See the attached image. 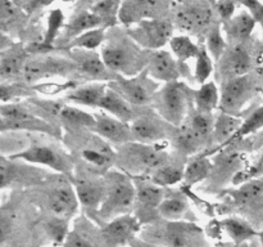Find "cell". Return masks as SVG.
I'll return each instance as SVG.
<instances>
[{
  "label": "cell",
  "mask_w": 263,
  "mask_h": 247,
  "mask_svg": "<svg viewBox=\"0 0 263 247\" xmlns=\"http://www.w3.org/2000/svg\"><path fill=\"white\" fill-rule=\"evenodd\" d=\"M117 28L107 31V39L100 49V54L116 76L133 77L146 68L152 51L140 48L127 32H117Z\"/></svg>",
  "instance_id": "cell-1"
},
{
  "label": "cell",
  "mask_w": 263,
  "mask_h": 247,
  "mask_svg": "<svg viewBox=\"0 0 263 247\" xmlns=\"http://www.w3.org/2000/svg\"><path fill=\"white\" fill-rule=\"evenodd\" d=\"M63 140L69 153L81 165L105 174L116 165L117 152L112 144L92 130H64Z\"/></svg>",
  "instance_id": "cell-2"
},
{
  "label": "cell",
  "mask_w": 263,
  "mask_h": 247,
  "mask_svg": "<svg viewBox=\"0 0 263 247\" xmlns=\"http://www.w3.org/2000/svg\"><path fill=\"white\" fill-rule=\"evenodd\" d=\"M141 239L163 247H210L205 232L187 220L157 219L143 225Z\"/></svg>",
  "instance_id": "cell-3"
},
{
  "label": "cell",
  "mask_w": 263,
  "mask_h": 247,
  "mask_svg": "<svg viewBox=\"0 0 263 247\" xmlns=\"http://www.w3.org/2000/svg\"><path fill=\"white\" fill-rule=\"evenodd\" d=\"M116 169L131 178L149 177L153 171L163 166L171 154L162 143L144 144L130 142L116 148Z\"/></svg>",
  "instance_id": "cell-4"
},
{
  "label": "cell",
  "mask_w": 263,
  "mask_h": 247,
  "mask_svg": "<svg viewBox=\"0 0 263 247\" xmlns=\"http://www.w3.org/2000/svg\"><path fill=\"white\" fill-rule=\"evenodd\" d=\"M105 197L94 220L102 223L118 216L134 213L136 189L134 179L118 169H110L104 174Z\"/></svg>",
  "instance_id": "cell-5"
},
{
  "label": "cell",
  "mask_w": 263,
  "mask_h": 247,
  "mask_svg": "<svg viewBox=\"0 0 263 247\" xmlns=\"http://www.w3.org/2000/svg\"><path fill=\"white\" fill-rule=\"evenodd\" d=\"M37 187L41 206L48 211L50 218L69 221L76 215L80 202L68 177L62 174L51 175L37 184Z\"/></svg>",
  "instance_id": "cell-6"
},
{
  "label": "cell",
  "mask_w": 263,
  "mask_h": 247,
  "mask_svg": "<svg viewBox=\"0 0 263 247\" xmlns=\"http://www.w3.org/2000/svg\"><path fill=\"white\" fill-rule=\"evenodd\" d=\"M152 108L172 126H181L194 110V90L185 81L163 84L154 97Z\"/></svg>",
  "instance_id": "cell-7"
},
{
  "label": "cell",
  "mask_w": 263,
  "mask_h": 247,
  "mask_svg": "<svg viewBox=\"0 0 263 247\" xmlns=\"http://www.w3.org/2000/svg\"><path fill=\"white\" fill-rule=\"evenodd\" d=\"M0 126L2 133H30V134H44L53 138L62 139L63 129L61 126L53 125L44 118L39 117L26 102H10L2 103L0 107Z\"/></svg>",
  "instance_id": "cell-8"
},
{
  "label": "cell",
  "mask_w": 263,
  "mask_h": 247,
  "mask_svg": "<svg viewBox=\"0 0 263 247\" xmlns=\"http://www.w3.org/2000/svg\"><path fill=\"white\" fill-rule=\"evenodd\" d=\"M217 14L213 0H180L174 9L175 28L185 35L200 36L216 26L215 15Z\"/></svg>",
  "instance_id": "cell-9"
},
{
  "label": "cell",
  "mask_w": 263,
  "mask_h": 247,
  "mask_svg": "<svg viewBox=\"0 0 263 247\" xmlns=\"http://www.w3.org/2000/svg\"><path fill=\"white\" fill-rule=\"evenodd\" d=\"M76 165L80 166L74 167L73 174L69 179L79 198L80 206L84 208L85 215L94 220L105 197L104 174L81 164Z\"/></svg>",
  "instance_id": "cell-10"
},
{
  "label": "cell",
  "mask_w": 263,
  "mask_h": 247,
  "mask_svg": "<svg viewBox=\"0 0 263 247\" xmlns=\"http://www.w3.org/2000/svg\"><path fill=\"white\" fill-rule=\"evenodd\" d=\"M258 46L251 40L235 45H229L220 61L216 63L215 76L217 82L244 76L254 72L258 62Z\"/></svg>",
  "instance_id": "cell-11"
},
{
  "label": "cell",
  "mask_w": 263,
  "mask_h": 247,
  "mask_svg": "<svg viewBox=\"0 0 263 247\" xmlns=\"http://www.w3.org/2000/svg\"><path fill=\"white\" fill-rule=\"evenodd\" d=\"M8 157L21 160L35 166H45L55 171L57 174L66 175L68 178L72 177L76 167V161L69 152L50 143L32 142L28 148Z\"/></svg>",
  "instance_id": "cell-12"
},
{
  "label": "cell",
  "mask_w": 263,
  "mask_h": 247,
  "mask_svg": "<svg viewBox=\"0 0 263 247\" xmlns=\"http://www.w3.org/2000/svg\"><path fill=\"white\" fill-rule=\"evenodd\" d=\"M220 111L240 116L259 92V79L254 72L234 77L220 84Z\"/></svg>",
  "instance_id": "cell-13"
},
{
  "label": "cell",
  "mask_w": 263,
  "mask_h": 247,
  "mask_svg": "<svg viewBox=\"0 0 263 247\" xmlns=\"http://www.w3.org/2000/svg\"><path fill=\"white\" fill-rule=\"evenodd\" d=\"M77 76V68L71 57L49 56V54H33L28 57L23 69L22 80L31 86L40 84V81L50 77Z\"/></svg>",
  "instance_id": "cell-14"
},
{
  "label": "cell",
  "mask_w": 263,
  "mask_h": 247,
  "mask_svg": "<svg viewBox=\"0 0 263 247\" xmlns=\"http://www.w3.org/2000/svg\"><path fill=\"white\" fill-rule=\"evenodd\" d=\"M108 85L136 108L152 107L154 97L161 87V84L148 74L146 68L133 77L116 76Z\"/></svg>",
  "instance_id": "cell-15"
},
{
  "label": "cell",
  "mask_w": 263,
  "mask_h": 247,
  "mask_svg": "<svg viewBox=\"0 0 263 247\" xmlns=\"http://www.w3.org/2000/svg\"><path fill=\"white\" fill-rule=\"evenodd\" d=\"M175 25L166 18H148L126 27L127 35L140 48L149 51L163 49L167 43L174 38Z\"/></svg>",
  "instance_id": "cell-16"
},
{
  "label": "cell",
  "mask_w": 263,
  "mask_h": 247,
  "mask_svg": "<svg viewBox=\"0 0 263 247\" xmlns=\"http://www.w3.org/2000/svg\"><path fill=\"white\" fill-rule=\"evenodd\" d=\"M134 142L144 144L163 143L171 139L175 126L162 118L152 107H143L130 122Z\"/></svg>",
  "instance_id": "cell-17"
},
{
  "label": "cell",
  "mask_w": 263,
  "mask_h": 247,
  "mask_svg": "<svg viewBox=\"0 0 263 247\" xmlns=\"http://www.w3.org/2000/svg\"><path fill=\"white\" fill-rule=\"evenodd\" d=\"M136 189L134 215L143 225L159 219L158 208L166 196V188L159 187L148 177L133 178Z\"/></svg>",
  "instance_id": "cell-18"
},
{
  "label": "cell",
  "mask_w": 263,
  "mask_h": 247,
  "mask_svg": "<svg viewBox=\"0 0 263 247\" xmlns=\"http://www.w3.org/2000/svg\"><path fill=\"white\" fill-rule=\"evenodd\" d=\"M213 169L210 178L205 180L208 189L218 190L225 188L229 183H234L236 175L247 169L244 153L233 149V147L217 152L213 157Z\"/></svg>",
  "instance_id": "cell-19"
},
{
  "label": "cell",
  "mask_w": 263,
  "mask_h": 247,
  "mask_svg": "<svg viewBox=\"0 0 263 247\" xmlns=\"http://www.w3.org/2000/svg\"><path fill=\"white\" fill-rule=\"evenodd\" d=\"M0 175L3 189L21 185H37L49 177L48 171L44 169L8 156H2L0 158Z\"/></svg>",
  "instance_id": "cell-20"
},
{
  "label": "cell",
  "mask_w": 263,
  "mask_h": 247,
  "mask_svg": "<svg viewBox=\"0 0 263 247\" xmlns=\"http://www.w3.org/2000/svg\"><path fill=\"white\" fill-rule=\"evenodd\" d=\"M146 71L159 84L181 81L182 77L194 80L193 75H190L187 63L179 62L174 54L166 49L152 51Z\"/></svg>",
  "instance_id": "cell-21"
},
{
  "label": "cell",
  "mask_w": 263,
  "mask_h": 247,
  "mask_svg": "<svg viewBox=\"0 0 263 247\" xmlns=\"http://www.w3.org/2000/svg\"><path fill=\"white\" fill-rule=\"evenodd\" d=\"M68 51L69 57L76 64L77 76L84 82H110L116 79V75L109 71L103 61L100 51L84 49Z\"/></svg>",
  "instance_id": "cell-22"
},
{
  "label": "cell",
  "mask_w": 263,
  "mask_h": 247,
  "mask_svg": "<svg viewBox=\"0 0 263 247\" xmlns=\"http://www.w3.org/2000/svg\"><path fill=\"white\" fill-rule=\"evenodd\" d=\"M143 229V224L134 214L118 216L103 223L102 231L109 247L130 246Z\"/></svg>",
  "instance_id": "cell-23"
},
{
  "label": "cell",
  "mask_w": 263,
  "mask_h": 247,
  "mask_svg": "<svg viewBox=\"0 0 263 247\" xmlns=\"http://www.w3.org/2000/svg\"><path fill=\"white\" fill-rule=\"evenodd\" d=\"M63 244L64 247H109L103 236L102 226L87 215L74 219Z\"/></svg>",
  "instance_id": "cell-24"
},
{
  "label": "cell",
  "mask_w": 263,
  "mask_h": 247,
  "mask_svg": "<svg viewBox=\"0 0 263 247\" xmlns=\"http://www.w3.org/2000/svg\"><path fill=\"white\" fill-rule=\"evenodd\" d=\"M94 115L95 120H97L94 133L102 136L104 140L112 144L115 148L134 142L130 123L125 122L117 117H113L109 113L103 112V111L94 113Z\"/></svg>",
  "instance_id": "cell-25"
},
{
  "label": "cell",
  "mask_w": 263,
  "mask_h": 247,
  "mask_svg": "<svg viewBox=\"0 0 263 247\" xmlns=\"http://www.w3.org/2000/svg\"><path fill=\"white\" fill-rule=\"evenodd\" d=\"M27 48L21 43H10L2 49L0 54V79L2 82H15L23 77L26 62H27Z\"/></svg>",
  "instance_id": "cell-26"
},
{
  "label": "cell",
  "mask_w": 263,
  "mask_h": 247,
  "mask_svg": "<svg viewBox=\"0 0 263 247\" xmlns=\"http://www.w3.org/2000/svg\"><path fill=\"white\" fill-rule=\"evenodd\" d=\"M233 203L246 213H259L263 210V178H253L239 184L229 192Z\"/></svg>",
  "instance_id": "cell-27"
},
{
  "label": "cell",
  "mask_w": 263,
  "mask_h": 247,
  "mask_svg": "<svg viewBox=\"0 0 263 247\" xmlns=\"http://www.w3.org/2000/svg\"><path fill=\"white\" fill-rule=\"evenodd\" d=\"M243 121L244 118L240 116L230 115V113L220 111V113L216 115L215 129H213L212 135V148L207 149L205 153L208 156H212V154L222 151L230 143L233 136L238 133L239 129L241 128Z\"/></svg>",
  "instance_id": "cell-28"
},
{
  "label": "cell",
  "mask_w": 263,
  "mask_h": 247,
  "mask_svg": "<svg viewBox=\"0 0 263 247\" xmlns=\"http://www.w3.org/2000/svg\"><path fill=\"white\" fill-rule=\"evenodd\" d=\"M221 26L228 45H235L251 40L257 26V21L248 10L243 9L235 13L230 20L221 22Z\"/></svg>",
  "instance_id": "cell-29"
},
{
  "label": "cell",
  "mask_w": 263,
  "mask_h": 247,
  "mask_svg": "<svg viewBox=\"0 0 263 247\" xmlns=\"http://www.w3.org/2000/svg\"><path fill=\"white\" fill-rule=\"evenodd\" d=\"M162 2L163 0H122L118 21L127 27L143 20L156 18L154 15Z\"/></svg>",
  "instance_id": "cell-30"
},
{
  "label": "cell",
  "mask_w": 263,
  "mask_h": 247,
  "mask_svg": "<svg viewBox=\"0 0 263 247\" xmlns=\"http://www.w3.org/2000/svg\"><path fill=\"white\" fill-rule=\"evenodd\" d=\"M108 89V82H82L66 93L64 99L76 105L99 108Z\"/></svg>",
  "instance_id": "cell-31"
},
{
  "label": "cell",
  "mask_w": 263,
  "mask_h": 247,
  "mask_svg": "<svg viewBox=\"0 0 263 247\" xmlns=\"http://www.w3.org/2000/svg\"><path fill=\"white\" fill-rule=\"evenodd\" d=\"M186 162V157L176 153V156L170 157V160L163 166H161L156 171L152 172L148 178L152 182L156 183L157 185H159V187H175L179 183L184 182V172Z\"/></svg>",
  "instance_id": "cell-32"
},
{
  "label": "cell",
  "mask_w": 263,
  "mask_h": 247,
  "mask_svg": "<svg viewBox=\"0 0 263 247\" xmlns=\"http://www.w3.org/2000/svg\"><path fill=\"white\" fill-rule=\"evenodd\" d=\"M99 110H102L103 112L109 113L113 117H117L120 120L125 121V122L130 123L136 117L140 108L134 107L120 93L116 92L113 87L108 85L107 92H105L104 97L100 102Z\"/></svg>",
  "instance_id": "cell-33"
},
{
  "label": "cell",
  "mask_w": 263,
  "mask_h": 247,
  "mask_svg": "<svg viewBox=\"0 0 263 247\" xmlns=\"http://www.w3.org/2000/svg\"><path fill=\"white\" fill-rule=\"evenodd\" d=\"M99 27H105V26L103 23V21L97 14H94L90 9L79 10L66 23L64 35L62 36V39L64 40V45H67L69 41L73 40L77 36L82 35L84 32H87V31L95 30V28Z\"/></svg>",
  "instance_id": "cell-34"
},
{
  "label": "cell",
  "mask_w": 263,
  "mask_h": 247,
  "mask_svg": "<svg viewBox=\"0 0 263 247\" xmlns=\"http://www.w3.org/2000/svg\"><path fill=\"white\" fill-rule=\"evenodd\" d=\"M159 218L164 220H185L190 214V205L186 195L180 190H171L166 188V196L159 205Z\"/></svg>",
  "instance_id": "cell-35"
},
{
  "label": "cell",
  "mask_w": 263,
  "mask_h": 247,
  "mask_svg": "<svg viewBox=\"0 0 263 247\" xmlns=\"http://www.w3.org/2000/svg\"><path fill=\"white\" fill-rule=\"evenodd\" d=\"M59 123L63 130H92L94 131L95 115L81 110L76 105L64 103L59 115Z\"/></svg>",
  "instance_id": "cell-36"
},
{
  "label": "cell",
  "mask_w": 263,
  "mask_h": 247,
  "mask_svg": "<svg viewBox=\"0 0 263 247\" xmlns=\"http://www.w3.org/2000/svg\"><path fill=\"white\" fill-rule=\"evenodd\" d=\"M213 169V160L205 152L187 158L184 172V185L193 187L200 184L210 178Z\"/></svg>",
  "instance_id": "cell-37"
},
{
  "label": "cell",
  "mask_w": 263,
  "mask_h": 247,
  "mask_svg": "<svg viewBox=\"0 0 263 247\" xmlns=\"http://www.w3.org/2000/svg\"><path fill=\"white\" fill-rule=\"evenodd\" d=\"M218 226L221 231L228 234L234 244H241L254 237H258L259 234V232H257L249 221H247L246 219L236 218V216L222 219L218 221Z\"/></svg>",
  "instance_id": "cell-38"
},
{
  "label": "cell",
  "mask_w": 263,
  "mask_h": 247,
  "mask_svg": "<svg viewBox=\"0 0 263 247\" xmlns=\"http://www.w3.org/2000/svg\"><path fill=\"white\" fill-rule=\"evenodd\" d=\"M221 92L215 81H208L199 85L194 90V110L202 113L215 115L216 110H220Z\"/></svg>",
  "instance_id": "cell-39"
},
{
  "label": "cell",
  "mask_w": 263,
  "mask_h": 247,
  "mask_svg": "<svg viewBox=\"0 0 263 247\" xmlns=\"http://www.w3.org/2000/svg\"><path fill=\"white\" fill-rule=\"evenodd\" d=\"M168 44L171 53L181 63H187L190 59L197 58L200 50V43H194L192 38L189 35H185V33L175 35Z\"/></svg>",
  "instance_id": "cell-40"
},
{
  "label": "cell",
  "mask_w": 263,
  "mask_h": 247,
  "mask_svg": "<svg viewBox=\"0 0 263 247\" xmlns=\"http://www.w3.org/2000/svg\"><path fill=\"white\" fill-rule=\"evenodd\" d=\"M107 27H99L95 30H90L84 32L82 35L77 36L73 40L69 41L67 45L62 49L66 50H73V49H84V50H97L98 48H102L107 39Z\"/></svg>",
  "instance_id": "cell-41"
},
{
  "label": "cell",
  "mask_w": 263,
  "mask_h": 247,
  "mask_svg": "<svg viewBox=\"0 0 263 247\" xmlns=\"http://www.w3.org/2000/svg\"><path fill=\"white\" fill-rule=\"evenodd\" d=\"M261 130H263V104L257 107L256 110L252 111V112L244 118L241 128L239 129L238 133L233 136L230 143H229L225 148H228V147L233 146V144L238 143V142L243 140V139L248 138L252 134L258 133V131Z\"/></svg>",
  "instance_id": "cell-42"
},
{
  "label": "cell",
  "mask_w": 263,
  "mask_h": 247,
  "mask_svg": "<svg viewBox=\"0 0 263 247\" xmlns=\"http://www.w3.org/2000/svg\"><path fill=\"white\" fill-rule=\"evenodd\" d=\"M121 3L122 0H98L89 9L103 21L105 27H115L117 20H120Z\"/></svg>",
  "instance_id": "cell-43"
},
{
  "label": "cell",
  "mask_w": 263,
  "mask_h": 247,
  "mask_svg": "<svg viewBox=\"0 0 263 247\" xmlns=\"http://www.w3.org/2000/svg\"><path fill=\"white\" fill-rule=\"evenodd\" d=\"M195 61L194 66V72H193V77H194V81L197 84L203 85L205 82H208V79L212 75V72L215 71V64H213V58L211 57L210 51L207 50L205 45L203 43H200V50L198 54Z\"/></svg>",
  "instance_id": "cell-44"
},
{
  "label": "cell",
  "mask_w": 263,
  "mask_h": 247,
  "mask_svg": "<svg viewBox=\"0 0 263 247\" xmlns=\"http://www.w3.org/2000/svg\"><path fill=\"white\" fill-rule=\"evenodd\" d=\"M204 45L205 48H207V50L210 51L213 61L217 63L229 46L228 41H226L225 39V35H223L222 32V26H221V22L217 23L216 26H213V27L208 31V33L205 35Z\"/></svg>",
  "instance_id": "cell-45"
},
{
  "label": "cell",
  "mask_w": 263,
  "mask_h": 247,
  "mask_svg": "<svg viewBox=\"0 0 263 247\" xmlns=\"http://www.w3.org/2000/svg\"><path fill=\"white\" fill-rule=\"evenodd\" d=\"M35 86H31L27 82H2V103L17 102L21 98H31L35 92Z\"/></svg>",
  "instance_id": "cell-46"
},
{
  "label": "cell",
  "mask_w": 263,
  "mask_h": 247,
  "mask_svg": "<svg viewBox=\"0 0 263 247\" xmlns=\"http://www.w3.org/2000/svg\"><path fill=\"white\" fill-rule=\"evenodd\" d=\"M20 9L21 8H18L12 0H2V5H0V22H2L3 32L7 31V27H10V25L17 22L18 17H20Z\"/></svg>",
  "instance_id": "cell-47"
},
{
  "label": "cell",
  "mask_w": 263,
  "mask_h": 247,
  "mask_svg": "<svg viewBox=\"0 0 263 247\" xmlns=\"http://www.w3.org/2000/svg\"><path fill=\"white\" fill-rule=\"evenodd\" d=\"M239 4L248 10L257 23H259L263 31V2L262 0H238Z\"/></svg>",
  "instance_id": "cell-48"
},
{
  "label": "cell",
  "mask_w": 263,
  "mask_h": 247,
  "mask_svg": "<svg viewBox=\"0 0 263 247\" xmlns=\"http://www.w3.org/2000/svg\"><path fill=\"white\" fill-rule=\"evenodd\" d=\"M262 169H263V146H262L261 158H259L258 164H257L254 167H248V169H246L244 171H241L240 174L235 178V180H234V184L239 185V184H241V183L247 182V180L253 179V178L257 177V174H258Z\"/></svg>",
  "instance_id": "cell-49"
},
{
  "label": "cell",
  "mask_w": 263,
  "mask_h": 247,
  "mask_svg": "<svg viewBox=\"0 0 263 247\" xmlns=\"http://www.w3.org/2000/svg\"><path fill=\"white\" fill-rule=\"evenodd\" d=\"M130 247H163V246L152 243V242H148V241H144V239L138 238V237H136V238L130 243Z\"/></svg>",
  "instance_id": "cell-50"
},
{
  "label": "cell",
  "mask_w": 263,
  "mask_h": 247,
  "mask_svg": "<svg viewBox=\"0 0 263 247\" xmlns=\"http://www.w3.org/2000/svg\"><path fill=\"white\" fill-rule=\"evenodd\" d=\"M12 2L14 3L18 8H21V9H22V8L23 9H26V8H27L28 5L33 2V0H12Z\"/></svg>",
  "instance_id": "cell-51"
},
{
  "label": "cell",
  "mask_w": 263,
  "mask_h": 247,
  "mask_svg": "<svg viewBox=\"0 0 263 247\" xmlns=\"http://www.w3.org/2000/svg\"><path fill=\"white\" fill-rule=\"evenodd\" d=\"M213 3L215 4H228V3H236V4H239L238 0H213Z\"/></svg>",
  "instance_id": "cell-52"
},
{
  "label": "cell",
  "mask_w": 263,
  "mask_h": 247,
  "mask_svg": "<svg viewBox=\"0 0 263 247\" xmlns=\"http://www.w3.org/2000/svg\"><path fill=\"white\" fill-rule=\"evenodd\" d=\"M258 237H259V241H261V244H262V247H263V231L259 232Z\"/></svg>",
  "instance_id": "cell-53"
},
{
  "label": "cell",
  "mask_w": 263,
  "mask_h": 247,
  "mask_svg": "<svg viewBox=\"0 0 263 247\" xmlns=\"http://www.w3.org/2000/svg\"><path fill=\"white\" fill-rule=\"evenodd\" d=\"M62 2H64V3H69V2H73V0H62Z\"/></svg>",
  "instance_id": "cell-54"
}]
</instances>
